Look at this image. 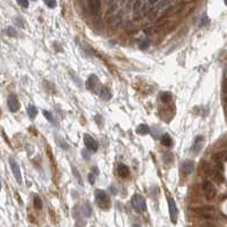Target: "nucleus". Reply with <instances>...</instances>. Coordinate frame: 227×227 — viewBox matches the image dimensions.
Listing matches in <instances>:
<instances>
[{
    "mask_svg": "<svg viewBox=\"0 0 227 227\" xmlns=\"http://www.w3.org/2000/svg\"><path fill=\"white\" fill-rule=\"evenodd\" d=\"M42 114H43V116H44L45 118L48 119L50 123H55V119H53V115H51V112H50V111H48V110H43V111H42Z\"/></svg>",
    "mask_w": 227,
    "mask_h": 227,
    "instance_id": "obj_28",
    "label": "nucleus"
},
{
    "mask_svg": "<svg viewBox=\"0 0 227 227\" xmlns=\"http://www.w3.org/2000/svg\"><path fill=\"white\" fill-rule=\"evenodd\" d=\"M168 208H169V217H170L171 223L176 224L178 217V209L173 198H168Z\"/></svg>",
    "mask_w": 227,
    "mask_h": 227,
    "instance_id": "obj_5",
    "label": "nucleus"
},
{
    "mask_svg": "<svg viewBox=\"0 0 227 227\" xmlns=\"http://www.w3.org/2000/svg\"><path fill=\"white\" fill-rule=\"evenodd\" d=\"M7 105H8V108H9V110H11V112L18 111V109H19V101H18L17 95H15V93L8 95Z\"/></svg>",
    "mask_w": 227,
    "mask_h": 227,
    "instance_id": "obj_6",
    "label": "nucleus"
},
{
    "mask_svg": "<svg viewBox=\"0 0 227 227\" xmlns=\"http://www.w3.org/2000/svg\"><path fill=\"white\" fill-rule=\"evenodd\" d=\"M203 144H204V137L202 135L196 136L194 141H193V144L191 147V151H192L193 154H198L201 151V149L203 148Z\"/></svg>",
    "mask_w": 227,
    "mask_h": 227,
    "instance_id": "obj_8",
    "label": "nucleus"
},
{
    "mask_svg": "<svg viewBox=\"0 0 227 227\" xmlns=\"http://www.w3.org/2000/svg\"><path fill=\"white\" fill-rule=\"evenodd\" d=\"M87 5H89V7H90L91 13L95 15V16H97V15L99 14V11H100V5H101L100 4V1L92 0V1H89Z\"/></svg>",
    "mask_w": 227,
    "mask_h": 227,
    "instance_id": "obj_12",
    "label": "nucleus"
},
{
    "mask_svg": "<svg viewBox=\"0 0 227 227\" xmlns=\"http://www.w3.org/2000/svg\"><path fill=\"white\" fill-rule=\"evenodd\" d=\"M225 5H226V6H227V1H225Z\"/></svg>",
    "mask_w": 227,
    "mask_h": 227,
    "instance_id": "obj_38",
    "label": "nucleus"
},
{
    "mask_svg": "<svg viewBox=\"0 0 227 227\" xmlns=\"http://www.w3.org/2000/svg\"><path fill=\"white\" fill-rule=\"evenodd\" d=\"M13 22H14L15 25H17L18 27H24V21H23V18H22L21 16H16V17H14Z\"/></svg>",
    "mask_w": 227,
    "mask_h": 227,
    "instance_id": "obj_25",
    "label": "nucleus"
},
{
    "mask_svg": "<svg viewBox=\"0 0 227 227\" xmlns=\"http://www.w3.org/2000/svg\"><path fill=\"white\" fill-rule=\"evenodd\" d=\"M110 189H111V193H112V194H116V193H117V191L114 189V186H110Z\"/></svg>",
    "mask_w": 227,
    "mask_h": 227,
    "instance_id": "obj_36",
    "label": "nucleus"
},
{
    "mask_svg": "<svg viewBox=\"0 0 227 227\" xmlns=\"http://www.w3.org/2000/svg\"><path fill=\"white\" fill-rule=\"evenodd\" d=\"M200 227H217V226H215V225L211 223H204V224H201V226Z\"/></svg>",
    "mask_w": 227,
    "mask_h": 227,
    "instance_id": "obj_34",
    "label": "nucleus"
},
{
    "mask_svg": "<svg viewBox=\"0 0 227 227\" xmlns=\"http://www.w3.org/2000/svg\"><path fill=\"white\" fill-rule=\"evenodd\" d=\"M202 191L207 200H213L217 195L216 187L210 181H204V183L202 184Z\"/></svg>",
    "mask_w": 227,
    "mask_h": 227,
    "instance_id": "obj_3",
    "label": "nucleus"
},
{
    "mask_svg": "<svg viewBox=\"0 0 227 227\" xmlns=\"http://www.w3.org/2000/svg\"><path fill=\"white\" fill-rule=\"evenodd\" d=\"M26 112H27V115H28V117H30V118H31V119H34L35 117H36L38 110H36V107H35V106L30 105L27 108H26Z\"/></svg>",
    "mask_w": 227,
    "mask_h": 227,
    "instance_id": "obj_19",
    "label": "nucleus"
},
{
    "mask_svg": "<svg viewBox=\"0 0 227 227\" xmlns=\"http://www.w3.org/2000/svg\"><path fill=\"white\" fill-rule=\"evenodd\" d=\"M56 143L58 144V145H59L61 149H64V150H67V149L69 148V145L67 144V142L64 140L61 136H58V135L56 136Z\"/></svg>",
    "mask_w": 227,
    "mask_h": 227,
    "instance_id": "obj_20",
    "label": "nucleus"
},
{
    "mask_svg": "<svg viewBox=\"0 0 227 227\" xmlns=\"http://www.w3.org/2000/svg\"><path fill=\"white\" fill-rule=\"evenodd\" d=\"M136 133L137 134H141V135H145V134H149L150 133V127L147 125V124H141L136 127Z\"/></svg>",
    "mask_w": 227,
    "mask_h": 227,
    "instance_id": "obj_16",
    "label": "nucleus"
},
{
    "mask_svg": "<svg viewBox=\"0 0 227 227\" xmlns=\"http://www.w3.org/2000/svg\"><path fill=\"white\" fill-rule=\"evenodd\" d=\"M161 144L165 145V147H171L173 145V140H171V137L169 136V134H164V135H161Z\"/></svg>",
    "mask_w": 227,
    "mask_h": 227,
    "instance_id": "obj_17",
    "label": "nucleus"
},
{
    "mask_svg": "<svg viewBox=\"0 0 227 227\" xmlns=\"http://www.w3.org/2000/svg\"><path fill=\"white\" fill-rule=\"evenodd\" d=\"M17 4L21 6V7L23 8H27L28 7V1H26V0H18Z\"/></svg>",
    "mask_w": 227,
    "mask_h": 227,
    "instance_id": "obj_32",
    "label": "nucleus"
},
{
    "mask_svg": "<svg viewBox=\"0 0 227 227\" xmlns=\"http://www.w3.org/2000/svg\"><path fill=\"white\" fill-rule=\"evenodd\" d=\"M84 144H85V148L89 151L95 152V151L98 150V143H97V141L92 136L89 135V134H84Z\"/></svg>",
    "mask_w": 227,
    "mask_h": 227,
    "instance_id": "obj_7",
    "label": "nucleus"
},
{
    "mask_svg": "<svg viewBox=\"0 0 227 227\" xmlns=\"http://www.w3.org/2000/svg\"><path fill=\"white\" fill-rule=\"evenodd\" d=\"M198 211V213H200L202 217H204V218H209V219H211L213 216V209L212 207H201V208H199V209L196 210Z\"/></svg>",
    "mask_w": 227,
    "mask_h": 227,
    "instance_id": "obj_10",
    "label": "nucleus"
},
{
    "mask_svg": "<svg viewBox=\"0 0 227 227\" xmlns=\"http://www.w3.org/2000/svg\"><path fill=\"white\" fill-rule=\"evenodd\" d=\"M82 208V211H83V215L85 217H90L92 215V207L89 202H85L83 206L81 207Z\"/></svg>",
    "mask_w": 227,
    "mask_h": 227,
    "instance_id": "obj_18",
    "label": "nucleus"
},
{
    "mask_svg": "<svg viewBox=\"0 0 227 227\" xmlns=\"http://www.w3.org/2000/svg\"><path fill=\"white\" fill-rule=\"evenodd\" d=\"M81 154H82V157H83L85 160H90L91 154H90V151L87 150V149H83V150L81 151Z\"/></svg>",
    "mask_w": 227,
    "mask_h": 227,
    "instance_id": "obj_29",
    "label": "nucleus"
},
{
    "mask_svg": "<svg viewBox=\"0 0 227 227\" xmlns=\"http://www.w3.org/2000/svg\"><path fill=\"white\" fill-rule=\"evenodd\" d=\"M131 203H132L133 209L135 210L137 213H142L147 211V203L145 200L142 195L140 194H134L131 199Z\"/></svg>",
    "mask_w": 227,
    "mask_h": 227,
    "instance_id": "obj_2",
    "label": "nucleus"
},
{
    "mask_svg": "<svg viewBox=\"0 0 227 227\" xmlns=\"http://www.w3.org/2000/svg\"><path fill=\"white\" fill-rule=\"evenodd\" d=\"M8 161H9V166L11 168V171H13V175H14L15 179L17 182L18 184H22V181H23V178H22V171H21V167H19V165L16 162L14 158H8Z\"/></svg>",
    "mask_w": 227,
    "mask_h": 227,
    "instance_id": "obj_4",
    "label": "nucleus"
},
{
    "mask_svg": "<svg viewBox=\"0 0 227 227\" xmlns=\"http://www.w3.org/2000/svg\"><path fill=\"white\" fill-rule=\"evenodd\" d=\"M132 227H141L140 225H139V224H134V225H133Z\"/></svg>",
    "mask_w": 227,
    "mask_h": 227,
    "instance_id": "obj_37",
    "label": "nucleus"
},
{
    "mask_svg": "<svg viewBox=\"0 0 227 227\" xmlns=\"http://www.w3.org/2000/svg\"><path fill=\"white\" fill-rule=\"evenodd\" d=\"M33 203H34V207L36 208V209H39V210L42 209V206H43V204H42L41 198H40L39 195H34V199H33Z\"/></svg>",
    "mask_w": 227,
    "mask_h": 227,
    "instance_id": "obj_24",
    "label": "nucleus"
},
{
    "mask_svg": "<svg viewBox=\"0 0 227 227\" xmlns=\"http://www.w3.org/2000/svg\"><path fill=\"white\" fill-rule=\"evenodd\" d=\"M226 158V152H216V153L212 156V160L216 161V162H219V161H221L223 159H225Z\"/></svg>",
    "mask_w": 227,
    "mask_h": 227,
    "instance_id": "obj_21",
    "label": "nucleus"
},
{
    "mask_svg": "<svg viewBox=\"0 0 227 227\" xmlns=\"http://www.w3.org/2000/svg\"><path fill=\"white\" fill-rule=\"evenodd\" d=\"M95 123H97L99 126H102V125H103V118H102L101 115H97V116H95Z\"/></svg>",
    "mask_w": 227,
    "mask_h": 227,
    "instance_id": "obj_30",
    "label": "nucleus"
},
{
    "mask_svg": "<svg viewBox=\"0 0 227 227\" xmlns=\"http://www.w3.org/2000/svg\"><path fill=\"white\" fill-rule=\"evenodd\" d=\"M92 171H93V174L95 175H99V169H98V167H92Z\"/></svg>",
    "mask_w": 227,
    "mask_h": 227,
    "instance_id": "obj_35",
    "label": "nucleus"
},
{
    "mask_svg": "<svg viewBox=\"0 0 227 227\" xmlns=\"http://www.w3.org/2000/svg\"><path fill=\"white\" fill-rule=\"evenodd\" d=\"M99 95H100V98L102 99V100H110L112 97L111 95V91L109 90V87L107 86H101V89H100V91H99Z\"/></svg>",
    "mask_w": 227,
    "mask_h": 227,
    "instance_id": "obj_13",
    "label": "nucleus"
},
{
    "mask_svg": "<svg viewBox=\"0 0 227 227\" xmlns=\"http://www.w3.org/2000/svg\"><path fill=\"white\" fill-rule=\"evenodd\" d=\"M117 174L120 176L122 178H126L129 176V169L128 167L126 166V165H118V167H117Z\"/></svg>",
    "mask_w": 227,
    "mask_h": 227,
    "instance_id": "obj_14",
    "label": "nucleus"
},
{
    "mask_svg": "<svg viewBox=\"0 0 227 227\" xmlns=\"http://www.w3.org/2000/svg\"><path fill=\"white\" fill-rule=\"evenodd\" d=\"M72 170H73L74 176L76 177L77 183H78V184H80L81 186H83V179H82V176H81L80 173H78V170H77V168H76V167H74V166H72Z\"/></svg>",
    "mask_w": 227,
    "mask_h": 227,
    "instance_id": "obj_23",
    "label": "nucleus"
},
{
    "mask_svg": "<svg viewBox=\"0 0 227 227\" xmlns=\"http://www.w3.org/2000/svg\"><path fill=\"white\" fill-rule=\"evenodd\" d=\"M98 77L95 76V74H91L90 76L87 77L86 82H85V86H86L87 90H93L95 89L97 84H98Z\"/></svg>",
    "mask_w": 227,
    "mask_h": 227,
    "instance_id": "obj_11",
    "label": "nucleus"
},
{
    "mask_svg": "<svg viewBox=\"0 0 227 227\" xmlns=\"http://www.w3.org/2000/svg\"><path fill=\"white\" fill-rule=\"evenodd\" d=\"M159 99H160V101L162 103H169L173 100V95H171L170 92L165 91V92H161L160 95H159Z\"/></svg>",
    "mask_w": 227,
    "mask_h": 227,
    "instance_id": "obj_15",
    "label": "nucleus"
},
{
    "mask_svg": "<svg viewBox=\"0 0 227 227\" xmlns=\"http://www.w3.org/2000/svg\"><path fill=\"white\" fill-rule=\"evenodd\" d=\"M44 4L49 8H55L57 6V1H49V0H47Z\"/></svg>",
    "mask_w": 227,
    "mask_h": 227,
    "instance_id": "obj_33",
    "label": "nucleus"
},
{
    "mask_svg": "<svg viewBox=\"0 0 227 227\" xmlns=\"http://www.w3.org/2000/svg\"><path fill=\"white\" fill-rule=\"evenodd\" d=\"M6 33H7L9 36H11V38L17 36V32H16V30H15L13 26H8V27L6 28Z\"/></svg>",
    "mask_w": 227,
    "mask_h": 227,
    "instance_id": "obj_26",
    "label": "nucleus"
},
{
    "mask_svg": "<svg viewBox=\"0 0 227 227\" xmlns=\"http://www.w3.org/2000/svg\"><path fill=\"white\" fill-rule=\"evenodd\" d=\"M87 179H89V183L90 184H95V175L93 174V173H90V174L87 175Z\"/></svg>",
    "mask_w": 227,
    "mask_h": 227,
    "instance_id": "obj_31",
    "label": "nucleus"
},
{
    "mask_svg": "<svg viewBox=\"0 0 227 227\" xmlns=\"http://www.w3.org/2000/svg\"><path fill=\"white\" fill-rule=\"evenodd\" d=\"M162 160L166 162V164H170L174 160V156L171 152H164L162 153Z\"/></svg>",
    "mask_w": 227,
    "mask_h": 227,
    "instance_id": "obj_22",
    "label": "nucleus"
},
{
    "mask_svg": "<svg viewBox=\"0 0 227 227\" xmlns=\"http://www.w3.org/2000/svg\"><path fill=\"white\" fill-rule=\"evenodd\" d=\"M95 202L98 204L102 210H107L110 209V206H111V203H110V199H109V196L107 195V193L103 191V190H95Z\"/></svg>",
    "mask_w": 227,
    "mask_h": 227,
    "instance_id": "obj_1",
    "label": "nucleus"
},
{
    "mask_svg": "<svg viewBox=\"0 0 227 227\" xmlns=\"http://www.w3.org/2000/svg\"><path fill=\"white\" fill-rule=\"evenodd\" d=\"M194 170V161L193 160H186L182 165V171L183 174L187 176V175L192 174V171Z\"/></svg>",
    "mask_w": 227,
    "mask_h": 227,
    "instance_id": "obj_9",
    "label": "nucleus"
},
{
    "mask_svg": "<svg viewBox=\"0 0 227 227\" xmlns=\"http://www.w3.org/2000/svg\"><path fill=\"white\" fill-rule=\"evenodd\" d=\"M139 47H140L141 50L148 49V47H149V40H148V39H143V40H141Z\"/></svg>",
    "mask_w": 227,
    "mask_h": 227,
    "instance_id": "obj_27",
    "label": "nucleus"
}]
</instances>
